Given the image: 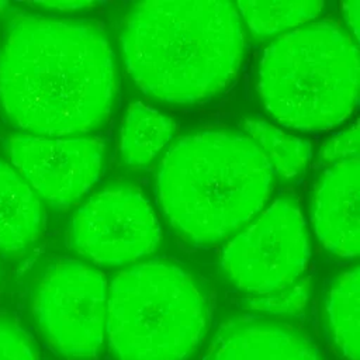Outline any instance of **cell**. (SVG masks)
Segmentation results:
<instances>
[{
  "label": "cell",
  "instance_id": "cell-1",
  "mask_svg": "<svg viewBox=\"0 0 360 360\" xmlns=\"http://www.w3.org/2000/svg\"><path fill=\"white\" fill-rule=\"evenodd\" d=\"M117 89L114 52L91 21L15 15L0 46V100L30 135L87 134L110 115Z\"/></svg>",
  "mask_w": 360,
  "mask_h": 360
},
{
  "label": "cell",
  "instance_id": "cell-2",
  "mask_svg": "<svg viewBox=\"0 0 360 360\" xmlns=\"http://www.w3.org/2000/svg\"><path fill=\"white\" fill-rule=\"evenodd\" d=\"M120 41L136 86L170 104L225 90L245 53L242 18L229 1L136 3L122 20Z\"/></svg>",
  "mask_w": 360,
  "mask_h": 360
},
{
  "label": "cell",
  "instance_id": "cell-3",
  "mask_svg": "<svg viewBox=\"0 0 360 360\" xmlns=\"http://www.w3.org/2000/svg\"><path fill=\"white\" fill-rule=\"evenodd\" d=\"M274 173L248 136L204 131L179 139L156 176V197L170 225L187 240L212 245L264 207Z\"/></svg>",
  "mask_w": 360,
  "mask_h": 360
},
{
  "label": "cell",
  "instance_id": "cell-4",
  "mask_svg": "<svg viewBox=\"0 0 360 360\" xmlns=\"http://www.w3.org/2000/svg\"><path fill=\"white\" fill-rule=\"evenodd\" d=\"M356 39L332 21L307 22L264 51L257 91L284 127L325 131L346 121L357 105Z\"/></svg>",
  "mask_w": 360,
  "mask_h": 360
},
{
  "label": "cell",
  "instance_id": "cell-5",
  "mask_svg": "<svg viewBox=\"0 0 360 360\" xmlns=\"http://www.w3.org/2000/svg\"><path fill=\"white\" fill-rule=\"evenodd\" d=\"M208 329V305L176 263L149 260L108 285L107 339L117 360H186Z\"/></svg>",
  "mask_w": 360,
  "mask_h": 360
},
{
  "label": "cell",
  "instance_id": "cell-6",
  "mask_svg": "<svg viewBox=\"0 0 360 360\" xmlns=\"http://www.w3.org/2000/svg\"><path fill=\"white\" fill-rule=\"evenodd\" d=\"M32 312L56 353L70 360L94 359L107 338V280L83 262L59 259L39 277Z\"/></svg>",
  "mask_w": 360,
  "mask_h": 360
},
{
  "label": "cell",
  "instance_id": "cell-7",
  "mask_svg": "<svg viewBox=\"0 0 360 360\" xmlns=\"http://www.w3.org/2000/svg\"><path fill=\"white\" fill-rule=\"evenodd\" d=\"M309 257L302 212L295 200L280 197L226 245L221 266L236 288L260 295L302 277Z\"/></svg>",
  "mask_w": 360,
  "mask_h": 360
},
{
  "label": "cell",
  "instance_id": "cell-8",
  "mask_svg": "<svg viewBox=\"0 0 360 360\" xmlns=\"http://www.w3.org/2000/svg\"><path fill=\"white\" fill-rule=\"evenodd\" d=\"M72 248L97 266H125L153 253L162 240L155 210L142 193L112 186L91 195L75 212Z\"/></svg>",
  "mask_w": 360,
  "mask_h": 360
},
{
  "label": "cell",
  "instance_id": "cell-9",
  "mask_svg": "<svg viewBox=\"0 0 360 360\" xmlns=\"http://www.w3.org/2000/svg\"><path fill=\"white\" fill-rule=\"evenodd\" d=\"M7 149L21 177L56 210L80 200L103 170L104 145L97 138L24 134L11 136Z\"/></svg>",
  "mask_w": 360,
  "mask_h": 360
},
{
  "label": "cell",
  "instance_id": "cell-10",
  "mask_svg": "<svg viewBox=\"0 0 360 360\" xmlns=\"http://www.w3.org/2000/svg\"><path fill=\"white\" fill-rule=\"evenodd\" d=\"M360 158L325 167L315 184L311 222L321 245L335 256L359 255Z\"/></svg>",
  "mask_w": 360,
  "mask_h": 360
},
{
  "label": "cell",
  "instance_id": "cell-11",
  "mask_svg": "<svg viewBox=\"0 0 360 360\" xmlns=\"http://www.w3.org/2000/svg\"><path fill=\"white\" fill-rule=\"evenodd\" d=\"M210 360H323L305 333L262 318H242L221 328Z\"/></svg>",
  "mask_w": 360,
  "mask_h": 360
},
{
  "label": "cell",
  "instance_id": "cell-12",
  "mask_svg": "<svg viewBox=\"0 0 360 360\" xmlns=\"http://www.w3.org/2000/svg\"><path fill=\"white\" fill-rule=\"evenodd\" d=\"M45 215L39 195L11 166L0 160V249L18 253L42 233Z\"/></svg>",
  "mask_w": 360,
  "mask_h": 360
},
{
  "label": "cell",
  "instance_id": "cell-13",
  "mask_svg": "<svg viewBox=\"0 0 360 360\" xmlns=\"http://www.w3.org/2000/svg\"><path fill=\"white\" fill-rule=\"evenodd\" d=\"M173 135L174 122L169 117L135 101L128 107L120 132L122 160L132 167L148 166L169 145Z\"/></svg>",
  "mask_w": 360,
  "mask_h": 360
},
{
  "label": "cell",
  "instance_id": "cell-14",
  "mask_svg": "<svg viewBox=\"0 0 360 360\" xmlns=\"http://www.w3.org/2000/svg\"><path fill=\"white\" fill-rule=\"evenodd\" d=\"M359 267L336 277L326 295V318L330 336L347 360H359Z\"/></svg>",
  "mask_w": 360,
  "mask_h": 360
},
{
  "label": "cell",
  "instance_id": "cell-15",
  "mask_svg": "<svg viewBox=\"0 0 360 360\" xmlns=\"http://www.w3.org/2000/svg\"><path fill=\"white\" fill-rule=\"evenodd\" d=\"M242 127L249 134L248 138L263 153L274 174L294 179L311 162L312 146L307 139L290 135L264 120H245Z\"/></svg>",
  "mask_w": 360,
  "mask_h": 360
},
{
  "label": "cell",
  "instance_id": "cell-16",
  "mask_svg": "<svg viewBox=\"0 0 360 360\" xmlns=\"http://www.w3.org/2000/svg\"><path fill=\"white\" fill-rule=\"evenodd\" d=\"M249 30L260 37L280 34L318 17L323 1H239L235 4Z\"/></svg>",
  "mask_w": 360,
  "mask_h": 360
},
{
  "label": "cell",
  "instance_id": "cell-17",
  "mask_svg": "<svg viewBox=\"0 0 360 360\" xmlns=\"http://www.w3.org/2000/svg\"><path fill=\"white\" fill-rule=\"evenodd\" d=\"M311 291V280L308 277H300L297 281L271 292L249 295L243 304L245 308L259 314L273 316H295L305 309Z\"/></svg>",
  "mask_w": 360,
  "mask_h": 360
},
{
  "label": "cell",
  "instance_id": "cell-18",
  "mask_svg": "<svg viewBox=\"0 0 360 360\" xmlns=\"http://www.w3.org/2000/svg\"><path fill=\"white\" fill-rule=\"evenodd\" d=\"M0 360H41L32 339L4 318H0Z\"/></svg>",
  "mask_w": 360,
  "mask_h": 360
},
{
  "label": "cell",
  "instance_id": "cell-19",
  "mask_svg": "<svg viewBox=\"0 0 360 360\" xmlns=\"http://www.w3.org/2000/svg\"><path fill=\"white\" fill-rule=\"evenodd\" d=\"M356 158H360L357 122L326 141L319 152V160L325 167Z\"/></svg>",
  "mask_w": 360,
  "mask_h": 360
},
{
  "label": "cell",
  "instance_id": "cell-20",
  "mask_svg": "<svg viewBox=\"0 0 360 360\" xmlns=\"http://www.w3.org/2000/svg\"><path fill=\"white\" fill-rule=\"evenodd\" d=\"M34 7H41L45 10H58V11H80L83 8L91 7L93 3L86 1H68V3H38L32 4Z\"/></svg>",
  "mask_w": 360,
  "mask_h": 360
},
{
  "label": "cell",
  "instance_id": "cell-21",
  "mask_svg": "<svg viewBox=\"0 0 360 360\" xmlns=\"http://www.w3.org/2000/svg\"><path fill=\"white\" fill-rule=\"evenodd\" d=\"M359 8H360V1H349L343 4V14L345 18L349 24V27L353 31V35L359 37Z\"/></svg>",
  "mask_w": 360,
  "mask_h": 360
}]
</instances>
